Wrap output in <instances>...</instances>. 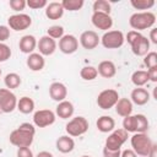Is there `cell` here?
Returning <instances> with one entry per match:
<instances>
[{
    "mask_svg": "<svg viewBox=\"0 0 157 157\" xmlns=\"http://www.w3.org/2000/svg\"><path fill=\"white\" fill-rule=\"evenodd\" d=\"M34 135H36L34 125L29 124V123H22V124H20V126L17 129L11 131L9 140L17 148L18 147H29L33 142Z\"/></svg>",
    "mask_w": 157,
    "mask_h": 157,
    "instance_id": "1",
    "label": "cell"
},
{
    "mask_svg": "<svg viewBox=\"0 0 157 157\" xmlns=\"http://www.w3.org/2000/svg\"><path fill=\"white\" fill-rule=\"evenodd\" d=\"M156 23V15L151 11H141L135 12L129 18V25L134 31H144L147 28H152Z\"/></svg>",
    "mask_w": 157,
    "mask_h": 157,
    "instance_id": "2",
    "label": "cell"
},
{
    "mask_svg": "<svg viewBox=\"0 0 157 157\" xmlns=\"http://www.w3.org/2000/svg\"><path fill=\"white\" fill-rule=\"evenodd\" d=\"M130 144H131V150L141 157H147L150 148L152 146V141L148 137V135L146 132H135L131 137H130Z\"/></svg>",
    "mask_w": 157,
    "mask_h": 157,
    "instance_id": "3",
    "label": "cell"
},
{
    "mask_svg": "<svg viewBox=\"0 0 157 157\" xmlns=\"http://www.w3.org/2000/svg\"><path fill=\"white\" fill-rule=\"evenodd\" d=\"M88 128H90L88 120L85 117L78 115V117H75L71 120H69V123L65 125V131L67 132L69 136L77 137V136L86 134Z\"/></svg>",
    "mask_w": 157,
    "mask_h": 157,
    "instance_id": "4",
    "label": "cell"
},
{
    "mask_svg": "<svg viewBox=\"0 0 157 157\" xmlns=\"http://www.w3.org/2000/svg\"><path fill=\"white\" fill-rule=\"evenodd\" d=\"M99 39H101L102 45L105 49H118L125 42V37H124L123 32L118 31V29H112V31L104 32V34Z\"/></svg>",
    "mask_w": 157,
    "mask_h": 157,
    "instance_id": "5",
    "label": "cell"
},
{
    "mask_svg": "<svg viewBox=\"0 0 157 157\" xmlns=\"http://www.w3.org/2000/svg\"><path fill=\"white\" fill-rule=\"evenodd\" d=\"M119 99V93L118 91L113 90V88H107V90H103L102 92H99V94L97 96V105L101 108V109H110L113 108Z\"/></svg>",
    "mask_w": 157,
    "mask_h": 157,
    "instance_id": "6",
    "label": "cell"
},
{
    "mask_svg": "<svg viewBox=\"0 0 157 157\" xmlns=\"http://www.w3.org/2000/svg\"><path fill=\"white\" fill-rule=\"evenodd\" d=\"M128 137H129V132H126L124 129L113 130L105 139L104 147H107L109 150H120V147L124 145V142L128 140Z\"/></svg>",
    "mask_w": 157,
    "mask_h": 157,
    "instance_id": "7",
    "label": "cell"
},
{
    "mask_svg": "<svg viewBox=\"0 0 157 157\" xmlns=\"http://www.w3.org/2000/svg\"><path fill=\"white\" fill-rule=\"evenodd\" d=\"M17 107L16 94L7 88H0V109L4 113H11Z\"/></svg>",
    "mask_w": 157,
    "mask_h": 157,
    "instance_id": "8",
    "label": "cell"
},
{
    "mask_svg": "<svg viewBox=\"0 0 157 157\" xmlns=\"http://www.w3.org/2000/svg\"><path fill=\"white\" fill-rule=\"evenodd\" d=\"M7 25H9V28L16 32H20V31L27 29L32 25V18L27 13H15L7 18Z\"/></svg>",
    "mask_w": 157,
    "mask_h": 157,
    "instance_id": "9",
    "label": "cell"
},
{
    "mask_svg": "<svg viewBox=\"0 0 157 157\" xmlns=\"http://www.w3.org/2000/svg\"><path fill=\"white\" fill-rule=\"evenodd\" d=\"M56 115L50 109H39L33 114V124L38 128H47L55 123Z\"/></svg>",
    "mask_w": 157,
    "mask_h": 157,
    "instance_id": "10",
    "label": "cell"
},
{
    "mask_svg": "<svg viewBox=\"0 0 157 157\" xmlns=\"http://www.w3.org/2000/svg\"><path fill=\"white\" fill-rule=\"evenodd\" d=\"M131 47V52L137 56H145L150 49V40L147 37L139 33L131 42H129Z\"/></svg>",
    "mask_w": 157,
    "mask_h": 157,
    "instance_id": "11",
    "label": "cell"
},
{
    "mask_svg": "<svg viewBox=\"0 0 157 157\" xmlns=\"http://www.w3.org/2000/svg\"><path fill=\"white\" fill-rule=\"evenodd\" d=\"M78 49V39L74 34H64L59 39V50L64 54H72Z\"/></svg>",
    "mask_w": 157,
    "mask_h": 157,
    "instance_id": "12",
    "label": "cell"
},
{
    "mask_svg": "<svg viewBox=\"0 0 157 157\" xmlns=\"http://www.w3.org/2000/svg\"><path fill=\"white\" fill-rule=\"evenodd\" d=\"M91 21H92V25L96 28L105 31V32L108 29H110L112 26H113V18L110 17V15H107V13L93 12L92 17H91Z\"/></svg>",
    "mask_w": 157,
    "mask_h": 157,
    "instance_id": "13",
    "label": "cell"
},
{
    "mask_svg": "<svg viewBox=\"0 0 157 157\" xmlns=\"http://www.w3.org/2000/svg\"><path fill=\"white\" fill-rule=\"evenodd\" d=\"M99 42L101 39L94 31H85L80 36V44L82 45L83 49H87V50H92L97 48Z\"/></svg>",
    "mask_w": 157,
    "mask_h": 157,
    "instance_id": "14",
    "label": "cell"
},
{
    "mask_svg": "<svg viewBox=\"0 0 157 157\" xmlns=\"http://www.w3.org/2000/svg\"><path fill=\"white\" fill-rule=\"evenodd\" d=\"M37 48H38L40 55L49 56V55L54 54V52L56 50V42L48 36H43L37 42Z\"/></svg>",
    "mask_w": 157,
    "mask_h": 157,
    "instance_id": "15",
    "label": "cell"
},
{
    "mask_svg": "<svg viewBox=\"0 0 157 157\" xmlns=\"http://www.w3.org/2000/svg\"><path fill=\"white\" fill-rule=\"evenodd\" d=\"M49 96L53 101H55L58 103L63 102V101H65V98L67 96V88L61 82H53L49 86Z\"/></svg>",
    "mask_w": 157,
    "mask_h": 157,
    "instance_id": "16",
    "label": "cell"
},
{
    "mask_svg": "<svg viewBox=\"0 0 157 157\" xmlns=\"http://www.w3.org/2000/svg\"><path fill=\"white\" fill-rule=\"evenodd\" d=\"M130 101H131V103H134L136 105H145L150 101V92L146 88L136 87L131 91Z\"/></svg>",
    "mask_w": 157,
    "mask_h": 157,
    "instance_id": "17",
    "label": "cell"
},
{
    "mask_svg": "<svg viewBox=\"0 0 157 157\" xmlns=\"http://www.w3.org/2000/svg\"><path fill=\"white\" fill-rule=\"evenodd\" d=\"M18 48L23 54H32L33 50L37 48V39L32 34L23 36L18 42Z\"/></svg>",
    "mask_w": 157,
    "mask_h": 157,
    "instance_id": "18",
    "label": "cell"
},
{
    "mask_svg": "<svg viewBox=\"0 0 157 157\" xmlns=\"http://www.w3.org/2000/svg\"><path fill=\"white\" fill-rule=\"evenodd\" d=\"M75 112V108H74V104L70 102V101H63V102H59L56 108H55V115H58L60 119H69L72 117Z\"/></svg>",
    "mask_w": 157,
    "mask_h": 157,
    "instance_id": "19",
    "label": "cell"
},
{
    "mask_svg": "<svg viewBox=\"0 0 157 157\" xmlns=\"http://www.w3.org/2000/svg\"><path fill=\"white\" fill-rule=\"evenodd\" d=\"M64 15V7L61 5V1H53L49 2L45 6V16L49 20H59Z\"/></svg>",
    "mask_w": 157,
    "mask_h": 157,
    "instance_id": "20",
    "label": "cell"
},
{
    "mask_svg": "<svg viewBox=\"0 0 157 157\" xmlns=\"http://www.w3.org/2000/svg\"><path fill=\"white\" fill-rule=\"evenodd\" d=\"M55 147L61 153H70L75 148V141L71 136L63 135V136L58 137V140L55 142Z\"/></svg>",
    "mask_w": 157,
    "mask_h": 157,
    "instance_id": "21",
    "label": "cell"
},
{
    "mask_svg": "<svg viewBox=\"0 0 157 157\" xmlns=\"http://www.w3.org/2000/svg\"><path fill=\"white\" fill-rule=\"evenodd\" d=\"M97 71L98 74L104 77V78H112L115 76L117 74V67H115V64L110 60H103L98 64V67H97Z\"/></svg>",
    "mask_w": 157,
    "mask_h": 157,
    "instance_id": "22",
    "label": "cell"
},
{
    "mask_svg": "<svg viewBox=\"0 0 157 157\" xmlns=\"http://www.w3.org/2000/svg\"><path fill=\"white\" fill-rule=\"evenodd\" d=\"M26 64H27L29 70L40 71V70H43V67L45 65V60H44V56L40 55L39 53H32V54L28 55V58L26 60Z\"/></svg>",
    "mask_w": 157,
    "mask_h": 157,
    "instance_id": "23",
    "label": "cell"
},
{
    "mask_svg": "<svg viewBox=\"0 0 157 157\" xmlns=\"http://www.w3.org/2000/svg\"><path fill=\"white\" fill-rule=\"evenodd\" d=\"M114 108H115L117 114L123 118L131 115V113H132V103L129 98H119L117 104L114 105Z\"/></svg>",
    "mask_w": 157,
    "mask_h": 157,
    "instance_id": "24",
    "label": "cell"
},
{
    "mask_svg": "<svg viewBox=\"0 0 157 157\" xmlns=\"http://www.w3.org/2000/svg\"><path fill=\"white\" fill-rule=\"evenodd\" d=\"M96 126L101 132H112L115 128V120L110 115H102L97 119Z\"/></svg>",
    "mask_w": 157,
    "mask_h": 157,
    "instance_id": "25",
    "label": "cell"
},
{
    "mask_svg": "<svg viewBox=\"0 0 157 157\" xmlns=\"http://www.w3.org/2000/svg\"><path fill=\"white\" fill-rule=\"evenodd\" d=\"M16 109H18L22 114H29L34 110V101L27 96H23L20 99H17Z\"/></svg>",
    "mask_w": 157,
    "mask_h": 157,
    "instance_id": "26",
    "label": "cell"
},
{
    "mask_svg": "<svg viewBox=\"0 0 157 157\" xmlns=\"http://www.w3.org/2000/svg\"><path fill=\"white\" fill-rule=\"evenodd\" d=\"M148 81H150L148 80V75H147V71H145V70H136L131 75V82L136 87H142Z\"/></svg>",
    "mask_w": 157,
    "mask_h": 157,
    "instance_id": "27",
    "label": "cell"
},
{
    "mask_svg": "<svg viewBox=\"0 0 157 157\" xmlns=\"http://www.w3.org/2000/svg\"><path fill=\"white\" fill-rule=\"evenodd\" d=\"M22 80H21V76L16 72H9L5 78H4V83L6 86L7 90H13V88H17L20 85H21Z\"/></svg>",
    "mask_w": 157,
    "mask_h": 157,
    "instance_id": "28",
    "label": "cell"
},
{
    "mask_svg": "<svg viewBox=\"0 0 157 157\" xmlns=\"http://www.w3.org/2000/svg\"><path fill=\"white\" fill-rule=\"evenodd\" d=\"M92 9H93V12H101L107 15H110V11H112L110 2L107 0H96L92 5Z\"/></svg>",
    "mask_w": 157,
    "mask_h": 157,
    "instance_id": "29",
    "label": "cell"
},
{
    "mask_svg": "<svg viewBox=\"0 0 157 157\" xmlns=\"http://www.w3.org/2000/svg\"><path fill=\"white\" fill-rule=\"evenodd\" d=\"M135 125H136V132H147L150 128L148 119L144 114H135Z\"/></svg>",
    "mask_w": 157,
    "mask_h": 157,
    "instance_id": "30",
    "label": "cell"
},
{
    "mask_svg": "<svg viewBox=\"0 0 157 157\" xmlns=\"http://www.w3.org/2000/svg\"><path fill=\"white\" fill-rule=\"evenodd\" d=\"M80 76H81V78H83L85 81H92V80H94V78L98 76L97 67L91 66V65L83 66V67L81 69V71H80Z\"/></svg>",
    "mask_w": 157,
    "mask_h": 157,
    "instance_id": "31",
    "label": "cell"
},
{
    "mask_svg": "<svg viewBox=\"0 0 157 157\" xmlns=\"http://www.w3.org/2000/svg\"><path fill=\"white\" fill-rule=\"evenodd\" d=\"M61 5L64 7V11H78L82 9V6L85 5L83 0H63Z\"/></svg>",
    "mask_w": 157,
    "mask_h": 157,
    "instance_id": "32",
    "label": "cell"
},
{
    "mask_svg": "<svg viewBox=\"0 0 157 157\" xmlns=\"http://www.w3.org/2000/svg\"><path fill=\"white\" fill-rule=\"evenodd\" d=\"M130 5L135 10H150L155 6V0H130Z\"/></svg>",
    "mask_w": 157,
    "mask_h": 157,
    "instance_id": "33",
    "label": "cell"
},
{
    "mask_svg": "<svg viewBox=\"0 0 157 157\" xmlns=\"http://www.w3.org/2000/svg\"><path fill=\"white\" fill-rule=\"evenodd\" d=\"M47 36L50 37V38H53L54 40L55 39H60L64 36V27L63 26H59V25L50 26L47 29Z\"/></svg>",
    "mask_w": 157,
    "mask_h": 157,
    "instance_id": "34",
    "label": "cell"
},
{
    "mask_svg": "<svg viewBox=\"0 0 157 157\" xmlns=\"http://www.w3.org/2000/svg\"><path fill=\"white\" fill-rule=\"evenodd\" d=\"M144 64L147 66V69L157 66V53L156 52H148L144 56Z\"/></svg>",
    "mask_w": 157,
    "mask_h": 157,
    "instance_id": "35",
    "label": "cell"
},
{
    "mask_svg": "<svg viewBox=\"0 0 157 157\" xmlns=\"http://www.w3.org/2000/svg\"><path fill=\"white\" fill-rule=\"evenodd\" d=\"M11 49L7 44L0 43V63H5L11 58Z\"/></svg>",
    "mask_w": 157,
    "mask_h": 157,
    "instance_id": "36",
    "label": "cell"
},
{
    "mask_svg": "<svg viewBox=\"0 0 157 157\" xmlns=\"http://www.w3.org/2000/svg\"><path fill=\"white\" fill-rule=\"evenodd\" d=\"M26 5L29 7V9H33V10H39V9H43L48 5V2L45 0H27L26 1Z\"/></svg>",
    "mask_w": 157,
    "mask_h": 157,
    "instance_id": "37",
    "label": "cell"
},
{
    "mask_svg": "<svg viewBox=\"0 0 157 157\" xmlns=\"http://www.w3.org/2000/svg\"><path fill=\"white\" fill-rule=\"evenodd\" d=\"M9 5H10V7H11L13 11H16V12H20V11L25 10V7L27 6L25 0H10Z\"/></svg>",
    "mask_w": 157,
    "mask_h": 157,
    "instance_id": "38",
    "label": "cell"
},
{
    "mask_svg": "<svg viewBox=\"0 0 157 157\" xmlns=\"http://www.w3.org/2000/svg\"><path fill=\"white\" fill-rule=\"evenodd\" d=\"M10 38V28L9 26L0 25V43H4Z\"/></svg>",
    "mask_w": 157,
    "mask_h": 157,
    "instance_id": "39",
    "label": "cell"
},
{
    "mask_svg": "<svg viewBox=\"0 0 157 157\" xmlns=\"http://www.w3.org/2000/svg\"><path fill=\"white\" fill-rule=\"evenodd\" d=\"M17 157H34L33 152L29 147H18L17 148Z\"/></svg>",
    "mask_w": 157,
    "mask_h": 157,
    "instance_id": "40",
    "label": "cell"
},
{
    "mask_svg": "<svg viewBox=\"0 0 157 157\" xmlns=\"http://www.w3.org/2000/svg\"><path fill=\"white\" fill-rule=\"evenodd\" d=\"M120 150H109L107 147L103 148V157H120Z\"/></svg>",
    "mask_w": 157,
    "mask_h": 157,
    "instance_id": "41",
    "label": "cell"
},
{
    "mask_svg": "<svg viewBox=\"0 0 157 157\" xmlns=\"http://www.w3.org/2000/svg\"><path fill=\"white\" fill-rule=\"evenodd\" d=\"M147 75H148V80L152 82H157V66L147 69Z\"/></svg>",
    "mask_w": 157,
    "mask_h": 157,
    "instance_id": "42",
    "label": "cell"
},
{
    "mask_svg": "<svg viewBox=\"0 0 157 157\" xmlns=\"http://www.w3.org/2000/svg\"><path fill=\"white\" fill-rule=\"evenodd\" d=\"M148 40L151 43H153V44H157V28H151Z\"/></svg>",
    "mask_w": 157,
    "mask_h": 157,
    "instance_id": "43",
    "label": "cell"
},
{
    "mask_svg": "<svg viewBox=\"0 0 157 157\" xmlns=\"http://www.w3.org/2000/svg\"><path fill=\"white\" fill-rule=\"evenodd\" d=\"M120 157H137V155H136L131 148H126V150L121 151Z\"/></svg>",
    "mask_w": 157,
    "mask_h": 157,
    "instance_id": "44",
    "label": "cell"
},
{
    "mask_svg": "<svg viewBox=\"0 0 157 157\" xmlns=\"http://www.w3.org/2000/svg\"><path fill=\"white\" fill-rule=\"evenodd\" d=\"M147 157H157V145L153 142L151 148H150V152L147 155Z\"/></svg>",
    "mask_w": 157,
    "mask_h": 157,
    "instance_id": "45",
    "label": "cell"
},
{
    "mask_svg": "<svg viewBox=\"0 0 157 157\" xmlns=\"http://www.w3.org/2000/svg\"><path fill=\"white\" fill-rule=\"evenodd\" d=\"M36 157H54V156H53V153L49 152V151H40V152L37 153Z\"/></svg>",
    "mask_w": 157,
    "mask_h": 157,
    "instance_id": "46",
    "label": "cell"
},
{
    "mask_svg": "<svg viewBox=\"0 0 157 157\" xmlns=\"http://www.w3.org/2000/svg\"><path fill=\"white\" fill-rule=\"evenodd\" d=\"M81 157H91V156H87V155H83V156H81Z\"/></svg>",
    "mask_w": 157,
    "mask_h": 157,
    "instance_id": "47",
    "label": "cell"
},
{
    "mask_svg": "<svg viewBox=\"0 0 157 157\" xmlns=\"http://www.w3.org/2000/svg\"><path fill=\"white\" fill-rule=\"evenodd\" d=\"M1 72H2V71H1V69H0V76H1Z\"/></svg>",
    "mask_w": 157,
    "mask_h": 157,
    "instance_id": "48",
    "label": "cell"
}]
</instances>
